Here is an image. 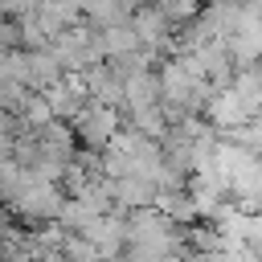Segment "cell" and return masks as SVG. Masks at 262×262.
I'll use <instances>...</instances> for the list:
<instances>
[{
    "label": "cell",
    "mask_w": 262,
    "mask_h": 262,
    "mask_svg": "<svg viewBox=\"0 0 262 262\" xmlns=\"http://www.w3.org/2000/svg\"><path fill=\"white\" fill-rule=\"evenodd\" d=\"M74 131L90 143V147H106L115 135H119V106H106V102H86L78 115H74Z\"/></svg>",
    "instance_id": "cell-2"
},
{
    "label": "cell",
    "mask_w": 262,
    "mask_h": 262,
    "mask_svg": "<svg viewBox=\"0 0 262 262\" xmlns=\"http://www.w3.org/2000/svg\"><path fill=\"white\" fill-rule=\"evenodd\" d=\"M233 94L242 98V106H246L250 119L262 115V61L237 66V74H233Z\"/></svg>",
    "instance_id": "cell-3"
},
{
    "label": "cell",
    "mask_w": 262,
    "mask_h": 262,
    "mask_svg": "<svg viewBox=\"0 0 262 262\" xmlns=\"http://www.w3.org/2000/svg\"><path fill=\"white\" fill-rule=\"evenodd\" d=\"M4 192L12 196V205L25 217H61V209H66V201L53 188V180H45V176H37L29 168H16V172L8 168L4 172Z\"/></svg>",
    "instance_id": "cell-1"
},
{
    "label": "cell",
    "mask_w": 262,
    "mask_h": 262,
    "mask_svg": "<svg viewBox=\"0 0 262 262\" xmlns=\"http://www.w3.org/2000/svg\"><path fill=\"white\" fill-rule=\"evenodd\" d=\"M45 262H74V258H70V254H49Z\"/></svg>",
    "instance_id": "cell-4"
}]
</instances>
